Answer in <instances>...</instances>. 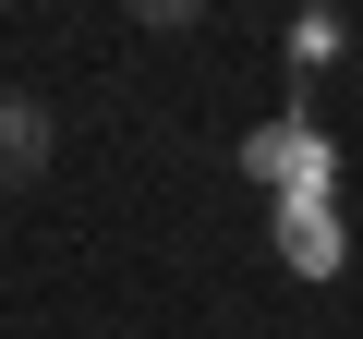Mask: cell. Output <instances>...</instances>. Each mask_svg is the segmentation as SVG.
I'll list each match as a JSON object with an SVG mask.
<instances>
[{"instance_id": "cell-1", "label": "cell", "mask_w": 363, "mask_h": 339, "mask_svg": "<svg viewBox=\"0 0 363 339\" xmlns=\"http://www.w3.org/2000/svg\"><path fill=\"white\" fill-rule=\"evenodd\" d=\"M242 182H267V206L339 194V157H327V133H315V109H303V97H291L279 121H255V133H242Z\"/></svg>"}, {"instance_id": "cell-2", "label": "cell", "mask_w": 363, "mask_h": 339, "mask_svg": "<svg viewBox=\"0 0 363 339\" xmlns=\"http://www.w3.org/2000/svg\"><path fill=\"white\" fill-rule=\"evenodd\" d=\"M279 267H303V279H339V267H351L339 194H303V206H279Z\"/></svg>"}, {"instance_id": "cell-3", "label": "cell", "mask_w": 363, "mask_h": 339, "mask_svg": "<svg viewBox=\"0 0 363 339\" xmlns=\"http://www.w3.org/2000/svg\"><path fill=\"white\" fill-rule=\"evenodd\" d=\"M49 145H61L49 97H25V85H0V182H37V170H49Z\"/></svg>"}, {"instance_id": "cell-4", "label": "cell", "mask_w": 363, "mask_h": 339, "mask_svg": "<svg viewBox=\"0 0 363 339\" xmlns=\"http://www.w3.org/2000/svg\"><path fill=\"white\" fill-rule=\"evenodd\" d=\"M339 49H351V25H339V13H303V25H291V61H303V73H315V61H339Z\"/></svg>"}]
</instances>
